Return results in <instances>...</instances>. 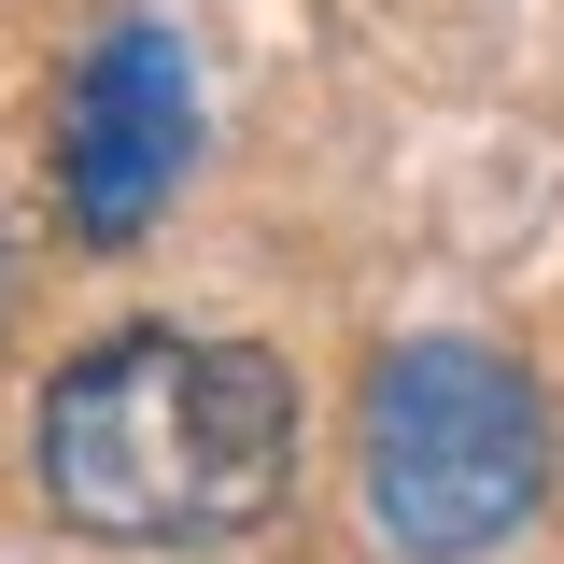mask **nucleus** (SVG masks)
I'll return each instance as SVG.
<instances>
[{
	"label": "nucleus",
	"mask_w": 564,
	"mask_h": 564,
	"mask_svg": "<svg viewBox=\"0 0 564 564\" xmlns=\"http://www.w3.org/2000/svg\"><path fill=\"white\" fill-rule=\"evenodd\" d=\"M29 452H43V508L70 536H99V551H226L296 480V381L254 339L128 325V339L57 367Z\"/></svg>",
	"instance_id": "f257e3e1"
},
{
	"label": "nucleus",
	"mask_w": 564,
	"mask_h": 564,
	"mask_svg": "<svg viewBox=\"0 0 564 564\" xmlns=\"http://www.w3.org/2000/svg\"><path fill=\"white\" fill-rule=\"evenodd\" d=\"M551 494V423L536 381L480 339H410L367 381V522L395 564H480L536 522Z\"/></svg>",
	"instance_id": "f03ea898"
},
{
	"label": "nucleus",
	"mask_w": 564,
	"mask_h": 564,
	"mask_svg": "<svg viewBox=\"0 0 564 564\" xmlns=\"http://www.w3.org/2000/svg\"><path fill=\"white\" fill-rule=\"evenodd\" d=\"M184 170H198V57L141 14L113 43H85L57 85V212L113 254V240H141L170 212Z\"/></svg>",
	"instance_id": "7ed1b4c3"
}]
</instances>
